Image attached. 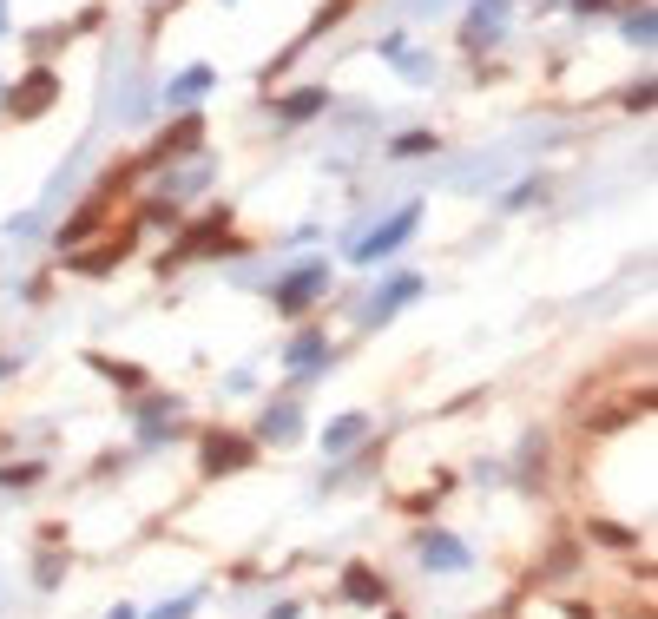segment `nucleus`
Instances as JSON below:
<instances>
[{
	"label": "nucleus",
	"instance_id": "1",
	"mask_svg": "<svg viewBox=\"0 0 658 619\" xmlns=\"http://www.w3.org/2000/svg\"><path fill=\"white\" fill-rule=\"evenodd\" d=\"M408 231H415V205H402L382 231H369V238L356 244V257H362V264H382L389 251H402V244H408Z\"/></svg>",
	"mask_w": 658,
	"mask_h": 619
},
{
	"label": "nucleus",
	"instance_id": "2",
	"mask_svg": "<svg viewBox=\"0 0 658 619\" xmlns=\"http://www.w3.org/2000/svg\"><path fill=\"white\" fill-rule=\"evenodd\" d=\"M53 99H60V80H53L47 66H40V73H27V80H20L14 93H7V106H14L20 119H40V112H47Z\"/></svg>",
	"mask_w": 658,
	"mask_h": 619
},
{
	"label": "nucleus",
	"instance_id": "3",
	"mask_svg": "<svg viewBox=\"0 0 658 619\" xmlns=\"http://www.w3.org/2000/svg\"><path fill=\"white\" fill-rule=\"evenodd\" d=\"M323 290H329V270L323 264H303V270H290V277L277 284V310H303V303L323 297Z\"/></svg>",
	"mask_w": 658,
	"mask_h": 619
},
{
	"label": "nucleus",
	"instance_id": "4",
	"mask_svg": "<svg viewBox=\"0 0 658 619\" xmlns=\"http://www.w3.org/2000/svg\"><path fill=\"white\" fill-rule=\"evenodd\" d=\"M468 47H494L507 33V0H474V14H468Z\"/></svg>",
	"mask_w": 658,
	"mask_h": 619
},
{
	"label": "nucleus",
	"instance_id": "5",
	"mask_svg": "<svg viewBox=\"0 0 658 619\" xmlns=\"http://www.w3.org/2000/svg\"><path fill=\"white\" fill-rule=\"evenodd\" d=\"M415 554H422L428 560V567H435V573H461V567H468V547H461V540L455 534H422V540H415Z\"/></svg>",
	"mask_w": 658,
	"mask_h": 619
},
{
	"label": "nucleus",
	"instance_id": "6",
	"mask_svg": "<svg viewBox=\"0 0 658 619\" xmlns=\"http://www.w3.org/2000/svg\"><path fill=\"white\" fill-rule=\"evenodd\" d=\"M204 468H211V475L251 468V442H244V435H211V442H204Z\"/></svg>",
	"mask_w": 658,
	"mask_h": 619
},
{
	"label": "nucleus",
	"instance_id": "7",
	"mask_svg": "<svg viewBox=\"0 0 658 619\" xmlns=\"http://www.w3.org/2000/svg\"><path fill=\"white\" fill-rule=\"evenodd\" d=\"M297 435H303V415H297V409H290V402H277V409H270V415H264V442H277V448H290V442H297Z\"/></svg>",
	"mask_w": 658,
	"mask_h": 619
},
{
	"label": "nucleus",
	"instance_id": "8",
	"mask_svg": "<svg viewBox=\"0 0 658 619\" xmlns=\"http://www.w3.org/2000/svg\"><path fill=\"white\" fill-rule=\"evenodd\" d=\"M343 593H349L356 606H382V600H389V587H382L369 567H349V573H343Z\"/></svg>",
	"mask_w": 658,
	"mask_h": 619
},
{
	"label": "nucleus",
	"instance_id": "9",
	"mask_svg": "<svg viewBox=\"0 0 658 619\" xmlns=\"http://www.w3.org/2000/svg\"><path fill=\"white\" fill-rule=\"evenodd\" d=\"M382 53L395 60V73H402V80H415V86H422V80H435V60H422V53H408L402 40H382Z\"/></svg>",
	"mask_w": 658,
	"mask_h": 619
},
{
	"label": "nucleus",
	"instance_id": "10",
	"mask_svg": "<svg viewBox=\"0 0 658 619\" xmlns=\"http://www.w3.org/2000/svg\"><path fill=\"white\" fill-rule=\"evenodd\" d=\"M362 435H369V415H336V422L323 429V448H336V455H343V448H356Z\"/></svg>",
	"mask_w": 658,
	"mask_h": 619
},
{
	"label": "nucleus",
	"instance_id": "11",
	"mask_svg": "<svg viewBox=\"0 0 658 619\" xmlns=\"http://www.w3.org/2000/svg\"><path fill=\"white\" fill-rule=\"evenodd\" d=\"M316 363H329V343L323 336H297V343H290V369H297V376H316Z\"/></svg>",
	"mask_w": 658,
	"mask_h": 619
},
{
	"label": "nucleus",
	"instance_id": "12",
	"mask_svg": "<svg viewBox=\"0 0 658 619\" xmlns=\"http://www.w3.org/2000/svg\"><path fill=\"white\" fill-rule=\"evenodd\" d=\"M316 112H329V93H323V86H303V93L283 99V119H316Z\"/></svg>",
	"mask_w": 658,
	"mask_h": 619
},
{
	"label": "nucleus",
	"instance_id": "13",
	"mask_svg": "<svg viewBox=\"0 0 658 619\" xmlns=\"http://www.w3.org/2000/svg\"><path fill=\"white\" fill-rule=\"evenodd\" d=\"M415 290H422V277H402V284H389V290L376 297V310H369V323H389V310H402Z\"/></svg>",
	"mask_w": 658,
	"mask_h": 619
},
{
	"label": "nucleus",
	"instance_id": "14",
	"mask_svg": "<svg viewBox=\"0 0 658 619\" xmlns=\"http://www.w3.org/2000/svg\"><path fill=\"white\" fill-rule=\"evenodd\" d=\"M652 33H658V20H652V7L639 0V7L626 14V40H632V47H652Z\"/></svg>",
	"mask_w": 658,
	"mask_h": 619
},
{
	"label": "nucleus",
	"instance_id": "15",
	"mask_svg": "<svg viewBox=\"0 0 658 619\" xmlns=\"http://www.w3.org/2000/svg\"><path fill=\"white\" fill-rule=\"evenodd\" d=\"M198 93H211V66H191L172 80V99H198Z\"/></svg>",
	"mask_w": 658,
	"mask_h": 619
},
{
	"label": "nucleus",
	"instance_id": "16",
	"mask_svg": "<svg viewBox=\"0 0 658 619\" xmlns=\"http://www.w3.org/2000/svg\"><path fill=\"white\" fill-rule=\"evenodd\" d=\"M191 145H198V119H178V126L165 132V145H158V159H165V152H191Z\"/></svg>",
	"mask_w": 658,
	"mask_h": 619
},
{
	"label": "nucleus",
	"instance_id": "17",
	"mask_svg": "<svg viewBox=\"0 0 658 619\" xmlns=\"http://www.w3.org/2000/svg\"><path fill=\"white\" fill-rule=\"evenodd\" d=\"M93 369H99V376H112V382H119V389H139V369H132V363H106V356H93Z\"/></svg>",
	"mask_w": 658,
	"mask_h": 619
},
{
	"label": "nucleus",
	"instance_id": "18",
	"mask_svg": "<svg viewBox=\"0 0 658 619\" xmlns=\"http://www.w3.org/2000/svg\"><path fill=\"white\" fill-rule=\"evenodd\" d=\"M40 481V468L33 461H20V468H0V488H33Z\"/></svg>",
	"mask_w": 658,
	"mask_h": 619
},
{
	"label": "nucleus",
	"instance_id": "19",
	"mask_svg": "<svg viewBox=\"0 0 658 619\" xmlns=\"http://www.w3.org/2000/svg\"><path fill=\"white\" fill-rule=\"evenodd\" d=\"M191 613H198V593H185V600H172V606H158L152 619H191Z\"/></svg>",
	"mask_w": 658,
	"mask_h": 619
},
{
	"label": "nucleus",
	"instance_id": "20",
	"mask_svg": "<svg viewBox=\"0 0 658 619\" xmlns=\"http://www.w3.org/2000/svg\"><path fill=\"white\" fill-rule=\"evenodd\" d=\"M395 152H402V159H415V152H435V139H428V132H408V139L395 145Z\"/></svg>",
	"mask_w": 658,
	"mask_h": 619
},
{
	"label": "nucleus",
	"instance_id": "21",
	"mask_svg": "<svg viewBox=\"0 0 658 619\" xmlns=\"http://www.w3.org/2000/svg\"><path fill=\"white\" fill-rule=\"evenodd\" d=\"M60 573H66V560H53V554H40V587H60Z\"/></svg>",
	"mask_w": 658,
	"mask_h": 619
},
{
	"label": "nucleus",
	"instance_id": "22",
	"mask_svg": "<svg viewBox=\"0 0 658 619\" xmlns=\"http://www.w3.org/2000/svg\"><path fill=\"white\" fill-rule=\"evenodd\" d=\"M580 14H606V7H626V0H573Z\"/></svg>",
	"mask_w": 658,
	"mask_h": 619
},
{
	"label": "nucleus",
	"instance_id": "23",
	"mask_svg": "<svg viewBox=\"0 0 658 619\" xmlns=\"http://www.w3.org/2000/svg\"><path fill=\"white\" fill-rule=\"evenodd\" d=\"M270 619H297V606H277V613H270Z\"/></svg>",
	"mask_w": 658,
	"mask_h": 619
},
{
	"label": "nucleus",
	"instance_id": "24",
	"mask_svg": "<svg viewBox=\"0 0 658 619\" xmlns=\"http://www.w3.org/2000/svg\"><path fill=\"white\" fill-rule=\"evenodd\" d=\"M106 619H132V613H126V606H112V613H106Z\"/></svg>",
	"mask_w": 658,
	"mask_h": 619
},
{
	"label": "nucleus",
	"instance_id": "25",
	"mask_svg": "<svg viewBox=\"0 0 658 619\" xmlns=\"http://www.w3.org/2000/svg\"><path fill=\"white\" fill-rule=\"evenodd\" d=\"M0 33H7V7H0Z\"/></svg>",
	"mask_w": 658,
	"mask_h": 619
}]
</instances>
